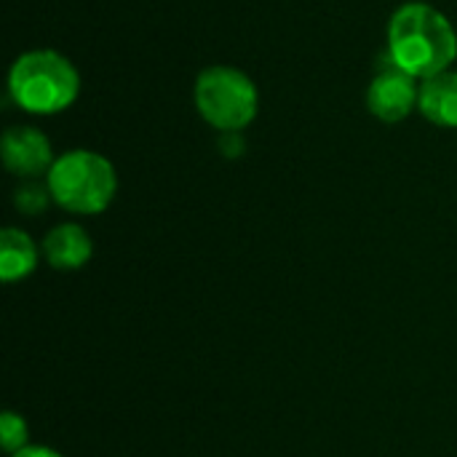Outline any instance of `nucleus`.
<instances>
[{
    "mask_svg": "<svg viewBox=\"0 0 457 457\" xmlns=\"http://www.w3.org/2000/svg\"><path fill=\"white\" fill-rule=\"evenodd\" d=\"M388 59L415 80L447 72L457 59L453 21L420 0L399 5L388 21Z\"/></svg>",
    "mask_w": 457,
    "mask_h": 457,
    "instance_id": "nucleus-1",
    "label": "nucleus"
},
{
    "mask_svg": "<svg viewBox=\"0 0 457 457\" xmlns=\"http://www.w3.org/2000/svg\"><path fill=\"white\" fill-rule=\"evenodd\" d=\"M8 94L29 115H59L80 96V72L64 54L32 48L13 59Z\"/></svg>",
    "mask_w": 457,
    "mask_h": 457,
    "instance_id": "nucleus-2",
    "label": "nucleus"
},
{
    "mask_svg": "<svg viewBox=\"0 0 457 457\" xmlns=\"http://www.w3.org/2000/svg\"><path fill=\"white\" fill-rule=\"evenodd\" d=\"M46 182L54 204L80 217L102 214L118 193V174L112 161L86 147L59 155Z\"/></svg>",
    "mask_w": 457,
    "mask_h": 457,
    "instance_id": "nucleus-3",
    "label": "nucleus"
},
{
    "mask_svg": "<svg viewBox=\"0 0 457 457\" xmlns=\"http://www.w3.org/2000/svg\"><path fill=\"white\" fill-rule=\"evenodd\" d=\"M193 99L201 118L220 134L244 131L260 112V91L254 80L228 64L201 70L193 86Z\"/></svg>",
    "mask_w": 457,
    "mask_h": 457,
    "instance_id": "nucleus-4",
    "label": "nucleus"
},
{
    "mask_svg": "<svg viewBox=\"0 0 457 457\" xmlns=\"http://www.w3.org/2000/svg\"><path fill=\"white\" fill-rule=\"evenodd\" d=\"M0 158L3 166L19 179H40L48 177L56 155L51 139L29 123L8 126L0 137Z\"/></svg>",
    "mask_w": 457,
    "mask_h": 457,
    "instance_id": "nucleus-5",
    "label": "nucleus"
},
{
    "mask_svg": "<svg viewBox=\"0 0 457 457\" xmlns=\"http://www.w3.org/2000/svg\"><path fill=\"white\" fill-rule=\"evenodd\" d=\"M420 86L412 75L391 64L380 70L367 88V110L383 123H402L418 110Z\"/></svg>",
    "mask_w": 457,
    "mask_h": 457,
    "instance_id": "nucleus-6",
    "label": "nucleus"
},
{
    "mask_svg": "<svg viewBox=\"0 0 457 457\" xmlns=\"http://www.w3.org/2000/svg\"><path fill=\"white\" fill-rule=\"evenodd\" d=\"M40 252L54 270L70 273V270H80L83 265H88V260L94 254V241L83 225L62 222L46 233Z\"/></svg>",
    "mask_w": 457,
    "mask_h": 457,
    "instance_id": "nucleus-7",
    "label": "nucleus"
},
{
    "mask_svg": "<svg viewBox=\"0 0 457 457\" xmlns=\"http://www.w3.org/2000/svg\"><path fill=\"white\" fill-rule=\"evenodd\" d=\"M420 115L439 126V129H457V72L447 70L428 80H420Z\"/></svg>",
    "mask_w": 457,
    "mask_h": 457,
    "instance_id": "nucleus-8",
    "label": "nucleus"
},
{
    "mask_svg": "<svg viewBox=\"0 0 457 457\" xmlns=\"http://www.w3.org/2000/svg\"><path fill=\"white\" fill-rule=\"evenodd\" d=\"M40 254L43 252L37 249V244L21 228L0 230V278L5 284H16L32 276L40 262Z\"/></svg>",
    "mask_w": 457,
    "mask_h": 457,
    "instance_id": "nucleus-9",
    "label": "nucleus"
},
{
    "mask_svg": "<svg viewBox=\"0 0 457 457\" xmlns=\"http://www.w3.org/2000/svg\"><path fill=\"white\" fill-rule=\"evenodd\" d=\"M54 204L51 198V190H48V182H40V179H21L13 190V209L19 214H27V217H37L43 214L48 206Z\"/></svg>",
    "mask_w": 457,
    "mask_h": 457,
    "instance_id": "nucleus-10",
    "label": "nucleus"
},
{
    "mask_svg": "<svg viewBox=\"0 0 457 457\" xmlns=\"http://www.w3.org/2000/svg\"><path fill=\"white\" fill-rule=\"evenodd\" d=\"M27 445H29V426H27V420L19 412L5 410L0 415V447L8 455H13V453H19Z\"/></svg>",
    "mask_w": 457,
    "mask_h": 457,
    "instance_id": "nucleus-11",
    "label": "nucleus"
},
{
    "mask_svg": "<svg viewBox=\"0 0 457 457\" xmlns=\"http://www.w3.org/2000/svg\"><path fill=\"white\" fill-rule=\"evenodd\" d=\"M220 153L225 158H241L246 153L244 131H225V134H220Z\"/></svg>",
    "mask_w": 457,
    "mask_h": 457,
    "instance_id": "nucleus-12",
    "label": "nucleus"
},
{
    "mask_svg": "<svg viewBox=\"0 0 457 457\" xmlns=\"http://www.w3.org/2000/svg\"><path fill=\"white\" fill-rule=\"evenodd\" d=\"M8 457H64L62 453H56L54 447H43V445H27V447H21L19 453H13V455Z\"/></svg>",
    "mask_w": 457,
    "mask_h": 457,
    "instance_id": "nucleus-13",
    "label": "nucleus"
}]
</instances>
